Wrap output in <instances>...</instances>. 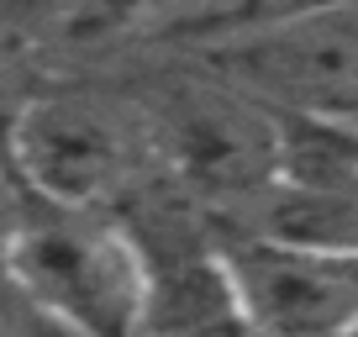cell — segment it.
Here are the masks:
<instances>
[{"mask_svg":"<svg viewBox=\"0 0 358 337\" xmlns=\"http://www.w3.org/2000/svg\"><path fill=\"white\" fill-rule=\"evenodd\" d=\"M11 280L48 327L137 332L143 316V259L127 222L106 206L53 201L22 185Z\"/></svg>","mask_w":358,"mask_h":337,"instance_id":"obj_1","label":"cell"},{"mask_svg":"<svg viewBox=\"0 0 358 337\" xmlns=\"http://www.w3.org/2000/svg\"><path fill=\"white\" fill-rule=\"evenodd\" d=\"M0 153L27 190L106 211L164 180L153 116L90 90L27 95L0 132Z\"/></svg>","mask_w":358,"mask_h":337,"instance_id":"obj_2","label":"cell"},{"mask_svg":"<svg viewBox=\"0 0 358 337\" xmlns=\"http://www.w3.org/2000/svg\"><path fill=\"white\" fill-rule=\"evenodd\" d=\"M158 164L201 216H264L280 185V116L258 95L195 90L153 116Z\"/></svg>","mask_w":358,"mask_h":337,"instance_id":"obj_3","label":"cell"},{"mask_svg":"<svg viewBox=\"0 0 358 337\" xmlns=\"http://www.w3.org/2000/svg\"><path fill=\"white\" fill-rule=\"evenodd\" d=\"M216 69L268 106L358 116V11H290L232 27Z\"/></svg>","mask_w":358,"mask_h":337,"instance_id":"obj_4","label":"cell"},{"mask_svg":"<svg viewBox=\"0 0 358 337\" xmlns=\"http://www.w3.org/2000/svg\"><path fill=\"white\" fill-rule=\"evenodd\" d=\"M227 264L248 332H358V248L237 232L227 237Z\"/></svg>","mask_w":358,"mask_h":337,"instance_id":"obj_5","label":"cell"},{"mask_svg":"<svg viewBox=\"0 0 358 337\" xmlns=\"http://www.w3.org/2000/svg\"><path fill=\"white\" fill-rule=\"evenodd\" d=\"M290 11H358V0H285L274 16H290ZM268 22V16H264Z\"/></svg>","mask_w":358,"mask_h":337,"instance_id":"obj_6","label":"cell"}]
</instances>
